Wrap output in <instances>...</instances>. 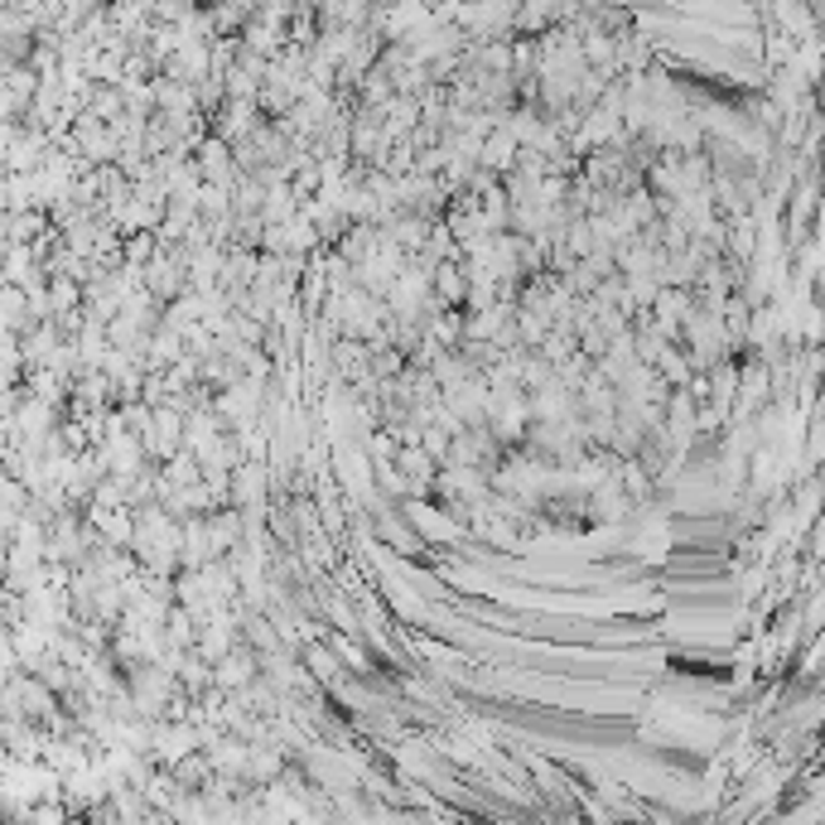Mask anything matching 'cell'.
<instances>
[{
	"label": "cell",
	"instance_id": "6da1fadb",
	"mask_svg": "<svg viewBox=\"0 0 825 825\" xmlns=\"http://www.w3.org/2000/svg\"><path fill=\"white\" fill-rule=\"evenodd\" d=\"M203 521H208V541H213V555L237 551L241 537H247V517H241L237 507H217V512L203 517Z\"/></svg>",
	"mask_w": 825,
	"mask_h": 825
},
{
	"label": "cell",
	"instance_id": "7a4b0ae2",
	"mask_svg": "<svg viewBox=\"0 0 825 825\" xmlns=\"http://www.w3.org/2000/svg\"><path fill=\"white\" fill-rule=\"evenodd\" d=\"M429 285H435L439 305H463V295H469V275H463L459 257H445L429 266Z\"/></svg>",
	"mask_w": 825,
	"mask_h": 825
},
{
	"label": "cell",
	"instance_id": "3957f363",
	"mask_svg": "<svg viewBox=\"0 0 825 825\" xmlns=\"http://www.w3.org/2000/svg\"><path fill=\"white\" fill-rule=\"evenodd\" d=\"M305 661H309V671H314L319 681H339V657L323 652L319 643H309V647H305Z\"/></svg>",
	"mask_w": 825,
	"mask_h": 825
},
{
	"label": "cell",
	"instance_id": "277c9868",
	"mask_svg": "<svg viewBox=\"0 0 825 825\" xmlns=\"http://www.w3.org/2000/svg\"><path fill=\"white\" fill-rule=\"evenodd\" d=\"M126 261H131V266L155 261V237H150V232H141V237H131V241H126Z\"/></svg>",
	"mask_w": 825,
	"mask_h": 825
},
{
	"label": "cell",
	"instance_id": "5b68a950",
	"mask_svg": "<svg viewBox=\"0 0 825 825\" xmlns=\"http://www.w3.org/2000/svg\"><path fill=\"white\" fill-rule=\"evenodd\" d=\"M319 184H323V174L319 169H305V174H295V189H290V193H309V189H319Z\"/></svg>",
	"mask_w": 825,
	"mask_h": 825
}]
</instances>
